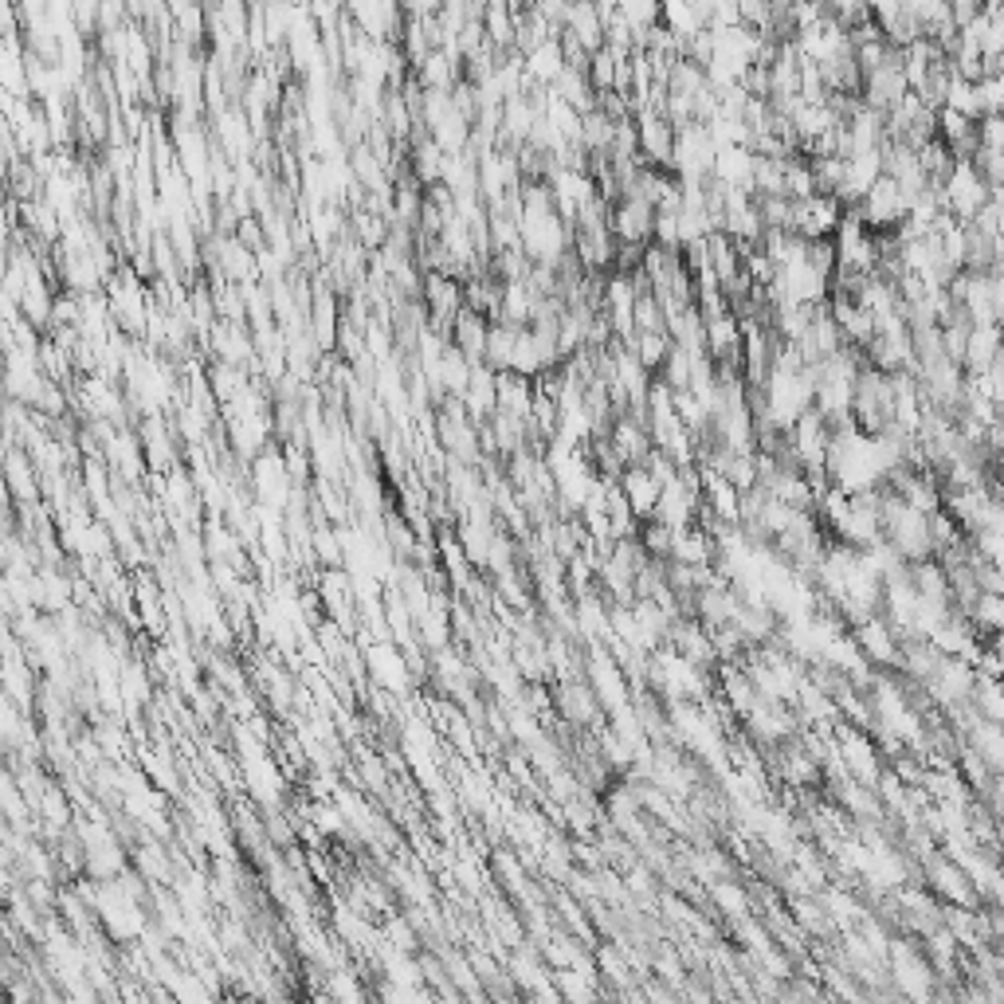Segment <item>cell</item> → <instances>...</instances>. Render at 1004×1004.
I'll list each match as a JSON object with an SVG mask.
<instances>
[{
  "instance_id": "7a4b0ae2",
  "label": "cell",
  "mask_w": 1004,
  "mask_h": 1004,
  "mask_svg": "<svg viewBox=\"0 0 1004 1004\" xmlns=\"http://www.w3.org/2000/svg\"><path fill=\"white\" fill-rule=\"evenodd\" d=\"M491 318L487 314H479V310H471L467 306L463 314H459L456 323H451V330H448V341L456 346L459 353H463L471 365H483V358H487V341H491Z\"/></svg>"
},
{
  "instance_id": "6da1fadb",
  "label": "cell",
  "mask_w": 1004,
  "mask_h": 1004,
  "mask_svg": "<svg viewBox=\"0 0 1004 1004\" xmlns=\"http://www.w3.org/2000/svg\"><path fill=\"white\" fill-rule=\"evenodd\" d=\"M620 494L628 499V506H632V514L644 522L655 519V506H659V494H664V483L655 479V471L647 463L640 467H628L624 476L616 479Z\"/></svg>"
}]
</instances>
